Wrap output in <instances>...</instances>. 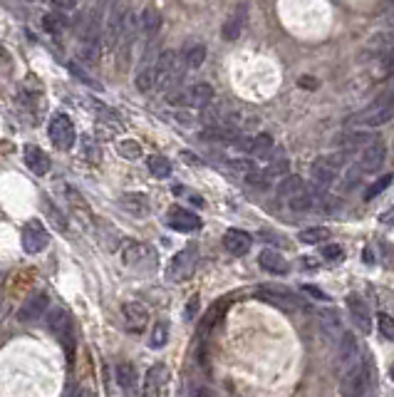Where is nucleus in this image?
I'll return each mask as SVG.
<instances>
[{
	"label": "nucleus",
	"mask_w": 394,
	"mask_h": 397,
	"mask_svg": "<svg viewBox=\"0 0 394 397\" xmlns=\"http://www.w3.org/2000/svg\"><path fill=\"white\" fill-rule=\"evenodd\" d=\"M183 67H186V60H183L177 50H164V53H159V58H156V82H154V87L161 89V92L177 89L179 85H181Z\"/></svg>",
	"instance_id": "obj_1"
},
{
	"label": "nucleus",
	"mask_w": 394,
	"mask_h": 397,
	"mask_svg": "<svg viewBox=\"0 0 394 397\" xmlns=\"http://www.w3.org/2000/svg\"><path fill=\"white\" fill-rule=\"evenodd\" d=\"M47 328L53 330V335L62 343L65 353L72 358V353H75V323H72L70 310L65 306H55L47 313Z\"/></svg>",
	"instance_id": "obj_2"
},
{
	"label": "nucleus",
	"mask_w": 394,
	"mask_h": 397,
	"mask_svg": "<svg viewBox=\"0 0 394 397\" xmlns=\"http://www.w3.org/2000/svg\"><path fill=\"white\" fill-rule=\"evenodd\" d=\"M122 263L132 271H154L156 268V251L144 241H127L122 246Z\"/></svg>",
	"instance_id": "obj_3"
},
{
	"label": "nucleus",
	"mask_w": 394,
	"mask_h": 397,
	"mask_svg": "<svg viewBox=\"0 0 394 397\" xmlns=\"http://www.w3.org/2000/svg\"><path fill=\"white\" fill-rule=\"evenodd\" d=\"M389 119H394V85L375 105L367 107L365 112H359L357 117H355V122L365 127H379V125H387Z\"/></svg>",
	"instance_id": "obj_4"
},
{
	"label": "nucleus",
	"mask_w": 394,
	"mask_h": 397,
	"mask_svg": "<svg viewBox=\"0 0 394 397\" xmlns=\"http://www.w3.org/2000/svg\"><path fill=\"white\" fill-rule=\"evenodd\" d=\"M47 134L53 139V144L62 152L75 147V139H77V132H75V125H72V119L67 114L57 112L53 119H50V127H47Z\"/></svg>",
	"instance_id": "obj_5"
},
{
	"label": "nucleus",
	"mask_w": 394,
	"mask_h": 397,
	"mask_svg": "<svg viewBox=\"0 0 394 397\" xmlns=\"http://www.w3.org/2000/svg\"><path fill=\"white\" fill-rule=\"evenodd\" d=\"M196 263H199V251H196V246H188V249H181L171 258L169 271L166 273H169V279L174 281V283H181V281H188L194 276Z\"/></svg>",
	"instance_id": "obj_6"
},
{
	"label": "nucleus",
	"mask_w": 394,
	"mask_h": 397,
	"mask_svg": "<svg viewBox=\"0 0 394 397\" xmlns=\"http://www.w3.org/2000/svg\"><path fill=\"white\" fill-rule=\"evenodd\" d=\"M359 365H362V360H359L357 338H355L352 333H342L340 348H337V368H340V375L342 378H348V375L355 373Z\"/></svg>",
	"instance_id": "obj_7"
},
{
	"label": "nucleus",
	"mask_w": 394,
	"mask_h": 397,
	"mask_svg": "<svg viewBox=\"0 0 394 397\" xmlns=\"http://www.w3.org/2000/svg\"><path fill=\"white\" fill-rule=\"evenodd\" d=\"M256 293H258L260 301L271 303V306H276V308H280V310H298L301 308L298 296H295L293 291H288L285 285H260Z\"/></svg>",
	"instance_id": "obj_8"
},
{
	"label": "nucleus",
	"mask_w": 394,
	"mask_h": 397,
	"mask_svg": "<svg viewBox=\"0 0 394 397\" xmlns=\"http://www.w3.org/2000/svg\"><path fill=\"white\" fill-rule=\"evenodd\" d=\"M171 105H191V107H206L213 100V87L206 82H199L188 89H177L169 95Z\"/></svg>",
	"instance_id": "obj_9"
},
{
	"label": "nucleus",
	"mask_w": 394,
	"mask_h": 397,
	"mask_svg": "<svg viewBox=\"0 0 394 397\" xmlns=\"http://www.w3.org/2000/svg\"><path fill=\"white\" fill-rule=\"evenodd\" d=\"M50 246V233L42 226V221H28L23 226V251L30 256H37Z\"/></svg>",
	"instance_id": "obj_10"
},
{
	"label": "nucleus",
	"mask_w": 394,
	"mask_h": 397,
	"mask_svg": "<svg viewBox=\"0 0 394 397\" xmlns=\"http://www.w3.org/2000/svg\"><path fill=\"white\" fill-rule=\"evenodd\" d=\"M141 33V20L134 10H127L124 12V20H122V33H119V50H122V65L129 62V55L132 48H134V40L136 35Z\"/></svg>",
	"instance_id": "obj_11"
},
{
	"label": "nucleus",
	"mask_w": 394,
	"mask_h": 397,
	"mask_svg": "<svg viewBox=\"0 0 394 397\" xmlns=\"http://www.w3.org/2000/svg\"><path fill=\"white\" fill-rule=\"evenodd\" d=\"M345 155H335V157H323V159H315V164H312L310 174H312V182L318 186H330L332 182H335L337 177V169H340L342 164H345Z\"/></svg>",
	"instance_id": "obj_12"
},
{
	"label": "nucleus",
	"mask_w": 394,
	"mask_h": 397,
	"mask_svg": "<svg viewBox=\"0 0 394 397\" xmlns=\"http://www.w3.org/2000/svg\"><path fill=\"white\" fill-rule=\"evenodd\" d=\"M166 224L174 229V231H181V233H191V231H199L201 229V219L196 216L194 211L181 206H174L169 213H166Z\"/></svg>",
	"instance_id": "obj_13"
},
{
	"label": "nucleus",
	"mask_w": 394,
	"mask_h": 397,
	"mask_svg": "<svg viewBox=\"0 0 394 397\" xmlns=\"http://www.w3.org/2000/svg\"><path fill=\"white\" fill-rule=\"evenodd\" d=\"M47 306H50V296H47L45 291L33 293V296H28V301L20 306L18 320H20V323H33V320H37V318H42V315H45Z\"/></svg>",
	"instance_id": "obj_14"
},
{
	"label": "nucleus",
	"mask_w": 394,
	"mask_h": 397,
	"mask_svg": "<svg viewBox=\"0 0 394 397\" xmlns=\"http://www.w3.org/2000/svg\"><path fill=\"white\" fill-rule=\"evenodd\" d=\"M122 315H124V326L132 333H141L149 326V310L147 306H141L136 301H129L122 306Z\"/></svg>",
	"instance_id": "obj_15"
},
{
	"label": "nucleus",
	"mask_w": 394,
	"mask_h": 397,
	"mask_svg": "<svg viewBox=\"0 0 394 397\" xmlns=\"http://www.w3.org/2000/svg\"><path fill=\"white\" fill-rule=\"evenodd\" d=\"M384 159H387V149H384L382 142H375L370 144V147H365V152H362V159H359V169L367 174H375L382 169Z\"/></svg>",
	"instance_id": "obj_16"
},
{
	"label": "nucleus",
	"mask_w": 394,
	"mask_h": 397,
	"mask_svg": "<svg viewBox=\"0 0 394 397\" xmlns=\"http://www.w3.org/2000/svg\"><path fill=\"white\" fill-rule=\"evenodd\" d=\"M169 382V368L156 362L147 370V378H144V395H159L164 390V385Z\"/></svg>",
	"instance_id": "obj_17"
},
{
	"label": "nucleus",
	"mask_w": 394,
	"mask_h": 397,
	"mask_svg": "<svg viewBox=\"0 0 394 397\" xmlns=\"http://www.w3.org/2000/svg\"><path fill=\"white\" fill-rule=\"evenodd\" d=\"M224 246L233 256H246L251 251V246H253V238H251V233L241 231V229H229L224 236Z\"/></svg>",
	"instance_id": "obj_18"
},
{
	"label": "nucleus",
	"mask_w": 394,
	"mask_h": 397,
	"mask_svg": "<svg viewBox=\"0 0 394 397\" xmlns=\"http://www.w3.org/2000/svg\"><path fill=\"white\" fill-rule=\"evenodd\" d=\"M246 20H248V6H238L233 12L229 15V20L224 23V37L226 40H238L246 28Z\"/></svg>",
	"instance_id": "obj_19"
},
{
	"label": "nucleus",
	"mask_w": 394,
	"mask_h": 397,
	"mask_svg": "<svg viewBox=\"0 0 394 397\" xmlns=\"http://www.w3.org/2000/svg\"><path fill=\"white\" fill-rule=\"evenodd\" d=\"M25 164H28L30 172L37 174V177L50 172V157H47L40 147H35V144H28V147H25Z\"/></svg>",
	"instance_id": "obj_20"
},
{
	"label": "nucleus",
	"mask_w": 394,
	"mask_h": 397,
	"mask_svg": "<svg viewBox=\"0 0 394 397\" xmlns=\"http://www.w3.org/2000/svg\"><path fill=\"white\" fill-rule=\"evenodd\" d=\"M258 263H260V268H265V271L273 273V276H285V273L290 271L288 261L283 258V254H278V251H271V249L260 251Z\"/></svg>",
	"instance_id": "obj_21"
},
{
	"label": "nucleus",
	"mask_w": 394,
	"mask_h": 397,
	"mask_svg": "<svg viewBox=\"0 0 394 397\" xmlns=\"http://www.w3.org/2000/svg\"><path fill=\"white\" fill-rule=\"evenodd\" d=\"M141 35L147 37V42H152L156 37V33L161 30V15L154 6H147L141 10Z\"/></svg>",
	"instance_id": "obj_22"
},
{
	"label": "nucleus",
	"mask_w": 394,
	"mask_h": 397,
	"mask_svg": "<svg viewBox=\"0 0 394 397\" xmlns=\"http://www.w3.org/2000/svg\"><path fill=\"white\" fill-rule=\"evenodd\" d=\"M348 308H350V313H352L355 323L359 326V330H362V333H370V328H372V323H370V308L365 306V301L352 293V296H348Z\"/></svg>",
	"instance_id": "obj_23"
},
{
	"label": "nucleus",
	"mask_w": 394,
	"mask_h": 397,
	"mask_svg": "<svg viewBox=\"0 0 394 397\" xmlns=\"http://www.w3.org/2000/svg\"><path fill=\"white\" fill-rule=\"evenodd\" d=\"M114 378H117V385L122 387V390H127V392H134L136 390V370H134V365L132 362H127V360H122V362H117V368H114Z\"/></svg>",
	"instance_id": "obj_24"
},
{
	"label": "nucleus",
	"mask_w": 394,
	"mask_h": 397,
	"mask_svg": "<svg viewBox=\"0 0 394 397\" xmlns=\"http://www.w3.org/2000/svg\"><path fill=\"white\" fill-rule=\"evenodd\" d=\"M303 186H305V182H303L301 177H283L280 184H278V189H276V194H278V199H280V202L288 204L290 199H293V196L303 189Z\"/></svg>",
	"instance_id": "obj_25"
},
{
	"label": "nucleus",
	"mask_w": 394,
	"mask_h": 397,
	"mask_svg": "<svg viewBox=\"0 0 394 397\" xmlns=\"http://www.w3.org/2000/svg\"><path fill=\"white\" fill-rule=\"evenodd\" d=\"M122 206L134 216H144V213H149V199L144 194H124Z\"/></svg>",
	"instance_id": "obj_26"
},
{
	"label": "nucleus",
	"mask_w": 394,
	"mask_h": 397,
	"mask_svg": "<svg viewBox=\"0 0 394 397\" xmlns=\"http://www.w3.org/2000/svg\"><path fill=\"white\" fill-rule=\"evenodd\" d=\"M273 149H276V144H273V136L271 134L253 136V144H251V155H253L256 159H268V157L273 155Z\"/></svg>",
	"instance_id": "obj_27"
},
{
	"label": "nucleus",
	"mask_w": 394,
	"mask_h": 397,
	"mask_svg": "<svg viewBox=\"0 0 394 397\" xmlns=\"http://www.w3.org/2000/svg\"><path fill=\"white\" fill-rule=\"evenodd\" d=\"M201 119L204 125L213 127V125H221L224 122V102H208L206 107H201Z\"/></svg>",
	"instance_id": "obj_28"
},
{
	"label": "nucleus",
	"mask_w": 394,
	"mask_h": 397,
	"mask_svg": "<svg viewBox=\"0 0 394 397\" xmlns=\"http://www.w3.org/2000/svg\"><path fill=\"white\" fill-rule=\"evenodd\" d=\"M147 164H149V172H152L156 179H166V177H171V161L166 159V157L154 155V157H149Z\"/></svg>",
	"instance_id": "obj_29"
},
{
	"label": "nucleus",
	"mask_w": 394,
	"mask_h": 397,
	"mask_svg": "<svg viewBox=\"0 0 394 397\" xmlns=\"http://www.w3.org/2000/svg\"><path fill=\"white\" fill-rule=\"evenodd\" d=\"M303 243H320V241H328L330 238V229L328 226H315V229H305V231L298 233Z\"/></svg>",
	"instance_id": "obj_30"
},
{
	"label": "nucleus",
	"mask_w": 394,
	"mask_h": 397,
	"mask_svg": "<svg viewBox=\"0 0 394 397\" xmlns=\"http://www.w3.org/2000/svg\"><path fill=\"white\" fill-rule=\"evenodd\" d=\"M375 142H379V139H377L375 134H362V132H359V134H350V136H345V142H342V147L352 152V149L370 147V144H375Z\"/></svg>",
	"instance_id": "obj_31"
},
{
	"label": "nucleus",
	"mask_w": 394,
	"mask_h": 397,
	"mask_svg": "<svg viewBox=\"0 0 394 397\" xmlns=\"http://www.w3.org/2000/svg\"><path fill=\"white\" fill-rule=\"evenodd\" d=\"M166 340H169V323H166V320H159L152 330V340H149V345H152L154 350H159L166 345Z\"/></svg>",
	"instance_id": "obj_32"
},
{
	"label": "nucleus",
	"mask_w": 394,
	"mask_h": 397,
	"mask_svg": "<svg viewBox=\"0 0 394 397\" xmlns=\"http://www.w3.org/2000/svg\"><path fill=\"white\" fill-rule=\"evenodd\" d=\"M183 60H186V67L196 70V67H201L204 60H206V48H204V45H191V48L186 50V55H183Z\"/></svg>",
	"instance_id": "obj_33"
},
{
	"label": "nucleus",
	"mask_w": 394,
	"mask_h": 397,
	"mask_svg": "<svg viewBox=\"0 0 394 397\" xmlns=\"http://www.w3.org/2000/svg\"><path fill=\"white\" fill-rule=\"evenodd\" d=\"M288 169H290L288 157L283 155V152H278V155H273L271 164H268V169H265V172L271 174V177H283V174H288Z\"/></svg>",
	"instance_id": "obj_34"
},
{
	"label": "nucleus",
	"mask_w": 394,
	"mask_h": 397,
	"mask_svg": "<svg viewBox=\"0 0 394 397\" xmlns=\"http://www.w3.org/2000/svg\"><path fill=\"white\" fill-rule=\"evenodd\" d=\"M117 152L124 157V159H139L141 157V147L139 142H134V139H122V142L117 144Z\"/></svg>",
	"instance_id": "obj_35"
},
{
	"label": "nucleus",
	"mask_w": 394,
	"mask_h": 397,
	"mask_svg": "<svg viewBox=\"0 0 394 397\" xmlns=\"http://www.w3.org/2000/svg\"><path fill=\"white\" fill-rule=\"evenodd\" d=\"M80 144H82L84 159H87L89 164H97V161H100V157H102V155H100V147H97V142H94L92 136L84 134V136H82V142H80Z\"/></svg>",
	"instance_id": "obj_36"
},
{
	"label": "nucleus",
	"mask_w": 394,
	"mask_h": 397,
	"mask_svg": "<svg viewBox=\"0 0 394 397\" xmlns=\"http://www.w3.org/2000/svg\"><path fill=\"white\" fill-rule=\"evenodd\" d=\"M323 326H325V330L330 333V335H340L342 333V328H340V315L335 313V310H325L323 315Z\"/></svg>",
	"instance_id": "obj_37"
},
{
	"label": "nucleus",
	"mask_w": 394,
	"mask_h": 397,
	"mask_svg": "<svg viewBox=\"0 0 394 397\" xmlns=\"http://www.w3.org/2000/svg\"><path fill=\"white\" fill-rule=\"evenodd\" d=\"M392 182H394V174H384V177L379 179V182H375V184H372L370 189H367L365 199H367V202H372V199H375L377 194H382V191L387 189V186L392 184Z\"/></svg>",
	"instance_id": "obj_38"
},
{
	"label": "nucleus",
	"mask_w": 394,
	"mask_h": 397,
	"mask_svg": "<svg viewBox=\"0 0 394 397\" xmlns=\"http://www.w3.org/2000/svg\"><path fill=\"white\" fill-rule=\"evenodd\" d=\"M377 326H379V333H382L384 338L394 343V318H392V315L379 313V318H377Z\"/></svg>",
	"instance_id": "obj_39"
},
{
	"label": "nucleus",
	"mask_w": 394,
	"mask_h": 397,
	"mask_svg": "<svg viewBox=\"0 0 394 397\" xmlns=\"http://www.w3.org/2000/svg\"><path fill=\"white\" fill-rule=\"evenodd\" d=\"M268 179H271V174L268 172H251L248 174V182H251V184L253 186H260V189H268Z\"/></svg>",
	"instance_id": "obj_40"
},
{
	"label": "nucleus",
	"mask_w": 394,
	"mask_h": 397,
	"mask_svg": "<svg viewBox=\"0 0 394 397\" xmlns=\"http://www.w3.org/2000/svg\"><path fill=\"white\" fill-rule=\"evenodd\" d=\"M45 28L53 30V33H60V30L65 28V18H62V15H47V18H45Z\"/></svg>",
	"instance_id": "obj_41"
},
{
	"label": "nucleus",
	"mask_w": 394,
	"mask_h": 397,
	"mask_svg": "<svg viewBox=\"0 0 394 397\" xmlns=\"http://www.w3.org/2000/svg\"><path fill=\"white\" fill-rule=\"evenodd\" d=\"M323 256L325 258H330V261H340L342 249L340 246H335V243H328V246H323Z\"/></svg>",
	"instance_id": "obj_42"
},
{
	"label": "nucleus",
	"mask_w": 394,
	"mask_h": 397,
	"mask_svg": "<svg viewBox=\"0 0 394 397\" xmlns=\"http://www.w3.org/2000/svg\"><path fill=\"white\" fill-rule=\"evenodd\" d=\"M199 308H201V301H199V296H194L191 301H188L186 310H183V318H186V320H194L196 313H199Z\"/></svg>",
	"instance_id": "obj_43"
},
{
	"label": "nucleus",
	"mask_w": 394,
	"mask_h": 397,
	"mask_svg": "<svg viewBox=\"0 0 394 397\" xmlns=\"http://www.w3.org/2000/svg\"><path fill=\"white\" fill-rule=\"evenodd\" d=\"M57 10H72V8H77V0H50Z\"/></svg>",
	"instance_id": "obj_44"
},
{
	"label": "nucleus",
	"mask_w": 394,
	"mask_h": 397,
	"mask_svg": "<svg viewBox=\"0 0 394 397\" xmlns=\"http://www.w3.org/2000/svg\"><path fill=\"white\" fill-rule=\"evenodd\" d=\"M303 291L310 293V296H315V298H318V301H330V298L325 296V293L320 291V288H315V285H303Z\"/></svg>",
	"instance_id": "obj_45"
},
{
	"label": "nucleus",
	"mask_w": 394,
	"mask_h": 397,
	"mask_svg": "<svg viewBox=\"0 0 394 397\" xmlns=\"http://www.w3.org/2000/svg\"><path fill=\"white\" fill-rule=\"evenodd\" d=\"M384 72H387V75H394V50L384 58Z\"/></svg>",
	"instance_id": "obj_46"
},
{
	"label": "nucleus",
	"mask_w": 394,
	"mask_h": 397,
	"mask_svg": "<svg viewBox=\"0 0 394 397\" xmlns=\"http://www.w3.org/2000/svg\"><path fill=\"white\" fill-rule=\"evenodd\" d=\"M382 221H387V224H394V209H392V211H389V213H384Z\"/></svg>",
	"instance_id": "obj_47"
},
{
	"label": "nucleus",
	"mask_w": 394,
	"mask_h": 397,
	"mask_svg": "<svg viewBox=\"0 0 394 397\" xmlns=\"http://www.w3.org/2000/svg\"><path fill=\"white\" fill-rule=\"evenodd\" d=\"M389 375H392V380H394V365H392V368H389Z\"/></svg>",
	"instance_id": "obj_48"
},
{
	"label": "nucleus",
	"mask_w": 394,
	"mask_h": 397,
	"mask_svg": "<svg viewBox=\"0 0 394 397\" xmlns=\"http://www.w3.org/2000/svg\"><path fill=\"white\" fill-rule=\"evenodd\" d=\"M392 3H394V0H392Z\"/></svg>",
	"instance_id": "obj_49"
}]
</instances>
